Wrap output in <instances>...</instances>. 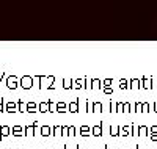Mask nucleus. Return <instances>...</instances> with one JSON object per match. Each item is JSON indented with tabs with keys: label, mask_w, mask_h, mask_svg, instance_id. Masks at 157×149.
<instances>
[{
	"label": "nucleus",
	"mask_w": 157,
	"mask_h": 149,
	"mask_svg": "<svg viewBox=\"0 0 157 149\" xmlns=\"http://www.w3.org/2000/svg\"><path fill=\"white\" fill-rule=\"evenodd\" d=\"M16 104H13V102H8L6 104V111H10V113H13V111L16 110V107H14Z\"/></svg>",
	"instance_id": "20e7f679"
},
{
	"label": "nucleus",
	"mask_w": 157,
	"mask_h": 149,
	"mask_svg": "<svg viewBox=\"0 0 157 149\" xmlns=\"http://www.w3.org/2000/svg\"><path fill=\"white\" fill-rule=\"evenodd\" d=\"M21 85H22V88H25V90H29L32 85H33V80L30 79V77H24L22 80H21Z\"/></svg>",
	"instance_id": "f03ea898"
},
{
	"label": "nucleus",
	"mask_w": 157,
	"mask_h": 149,
	"mask_svg": "<svg viewBox=\"0 0 157 149\" xmlns=\"http://www.w3.org/2000/svg\"><path fill=\"white\" fill-rule=\"evenodd\" d=\"M13 134H14L16 137L22 135V129H21V127H13Z\"/></svg>",
	"instance_id": "39448f33"
},
{
	"label": "nucleus",
	"mask_w": 157,
	"mask_h": 149,
	"mask_svg": "<svg viewBox=\"0 0 157 149\" xmlns=\"http://www.w3.org/2000/svg\"><path fill=\"white\" fill-rule=\"evenodd\" d=\"M2 105H3V100H0V113H2V110H3V107H2Z\"/></svg>",
	"instance_id": "0eeeda50"
},
{
	"label": "nucleus",
	"mask_w": 157,
	"mask_h": 149,
	"mask_svg": "<svg viewBox=\"0 0 157 149\" xmlns=\"http://www.w3.org/2000/svg\"><path fill=\"white\" fill-rule=\"evenodd\" d=\"M35 110H36L35 104H29V111H35Z\"/></svg>",
	"instance_id": "423d86ee"
},
{
	"label": "nucleus",
	"mask_w": 157,
	"mask_h": 149,
	"mask_svg": "<svg viewBox=\"0 0 157 149\" xmlns=\"http://www.w3.org/2000/svg\"><path fill=\"white\" fill-rule=\"evenodd\" d=\"M6 86L10 88V90H14L17 86V79L14 76H10V77H8V80H6Z\"/></svg>",
	"instance_id": "f257e3e1"
},
{
	"label": "nucleus",
	"mask_w": 157,
	"mask_h": 149,
	"mask_svg": "<svg viewBox=\"0 0 157 149\" xmlns=\"http://www.w3.org/2000/svg\"><path fill=\"white\" fill-rule=\"evenodd\" d=\"M10 134V127H6V126H2L0 127V138H3L5 135Z\"/></svg>",
	"instance_id": "7ed1b4c3"
}]
</instances>
